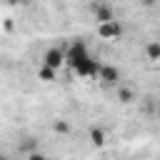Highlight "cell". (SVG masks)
Listing matches in <instances>:
<instances>
[{"mask_svg": "<svg viewBox=\"0 0 160 160\" xmlns=\"http://www.w3.org/2000/svg\"><path fill=\"white\" fill-rule=\"evenodd\" d=\"M98 68H100V62H98L92 55H85L82 60H78V62L70 68V72L78 75L80 80H92V78L98 75Z\"/></svg>", "mask_w": 160, "mask_h": 160, "instance_id": "obj_1", "label": "cell"}, {"mask_svg": "<svg viewBox=\"0 0 160 160\" xmlns=\"http://www.w3.org/2000/svg\"><path fill=\"white\" fill-rule=\"evenodd\" d=\"M85 55H90L88 52V45L82 42V40H75V42H70L68 48H65V65L68 68H72L78 60H82Z\"/></svg>", "mask_w": 160, "mask_h": 160, "instance_id": "obj_2", "label": "cell"}, {"mask_svg": "<svg viewBox=\"0 0 160 160\" xmlns=\"http://www.w3.org/2000/svg\"><path fill=\"white\" fill-rule=\"evenodd\" d=\"M42 65H48V68H52V70H60V68L65 65V48H60V45L48 48L45 55H42Z\"/></svg>", "mask_w": 160, "mask_h": 160, "instance_id": "obj_3", "label": "cell"}, {"mask_svg": "<svg viewBox=\"0 0 160 160\" xmlns=\"http://www.w3.org/2000/svg\"><path fill=\"white\" fill-rule=\"evenodd\" d=\"M98 35L102 40H118L122 35V25L112 18V20H105V22H98Z\"/></svg>", "mask_w": 160, "mask_h": 160, "instance_id": "obj_4", "label": "cell"}, {"mask_svg": "<svg viewBox=\"0 0 160 160\" xmlns=\"http://www.w3.org/2000/svg\"><path fill=\"white\" fill-rule=\"evenodd\" d=\"M95 78H100V82L102 85H118L120 82V70L118 68H112V65H102L100 62V68H98V75Z\"/></svg>", "mask_w": 160, "mask_h": 160, "instance_id": "obj_5", "label": "cell"}, {"mask_svg": "<svg viewBox=\"0 0 160 160\" xmlns=\"http://www.w3.org/2000/svg\"><path fill=\"white\" fill-rule=\"evenodd\" d=\"M112 8L108 2H95V20L98 22H105V20H112Z\"/></svg>", "mask_w": 160, "mask_h": 160, "instance_id": "obj_6", "label": "cell"}, {"mask_svg": "<svg viewBox=\"0 0 160 160\" xmlns=\"http://www.w3.org/2000/svg\"><path fill=\"white\" fill-rule=\"evenodd\" d=\"M55 75H58V70H52V68H48V65H40V68H38V78H40L42 82H52Z\"/></svg>", "mask_w": 160, "mask_h": 160, "instance_id": "obj_7", "label": "cell"}, {"mask_svg": "<svg viewBox=\"0 0 160 160\" xmlns=\"http://www.w3.org/2000/svg\"><path fill=\"white\" fill-rule=\"evenodd\" d=\"M90 142H92L95 148L105 145V130H100V128H92V130H90Z\"/></svg>", "mask_w": 160, "mask_h": 160, "instance_id": "obj_8", "label": "cell"}, {"mask_svg": "<svg viewBox=\"0 0 160 160\" xmlns=\"http://www.w3.org/2000/svg\"><path fill=\"white\" fill-rule=\"evenodd\" d=\"M145 52H148V60H152V62H155V60L160 58V45H158V42L152 40V42H148V48H145Z\"/></svg>", "mask_w": 160, "mask_h": 160, "instance_id": "obj_9", "label": "cell"}, {"mask_svg": "<svg viewBox=\"0 0 160 160\" xmlns=\"http://www.w3.org/2000/svg\"><path fill=\"white\" fill-rule=\"evenodd\" d=\"M118 98H120V102H132V90L130 88H125V85H118Z\"/></svg>", "mask_w": 160, "mask_h": 160, "instance_id": "obj_10", "label": "cell"}, {"mask_svg": "<svg viewBox=\"0 0 160 160\" xmlns=\"http://www.w3.org/2000/svg\"><path fill=\"white\" fill-rule=\"evenodd\" d=\"M52 130H55V132H62V135H65V132H70V125H68L65 120H58V122L52 125Z\"/></svg>", "mask_w": 160, "mask_h": 160, "instance_id": "obj_11", "label": "cell"}, {"mask_svg": "<svg viewBox=\"0 0 160 160\" xmlns=\"http://www.w3.org/2000/svg\"><path fill=\"white\" fill-rule=\"evenodd\" d=\"M10 5H30V0H8Z\"/></svg>", "mask_w": 160, "mask_h": 160, "instance_id": "obj_12", "label": "cell"}, {"mask_svg": "<svg viewBox=\"0 0 160 160\" xmlns=\"http://www.w3.org/2000/svg\"><path fill=\"white\" fill-rule=\"evenodd\" d=\"M158 0H142V5H155Z\"/></svg>", "mask_w": 160, "mask_h": 160, "instance_id": "obj_13", "label": "cell"}, {"mask_svg": "<svg viewBox=\"0 0 160 160\" xmlns=\"http://www.w3.org/2000/svg\"><path fill=\"white\" fill-rule=\"evenodd\" d=\"M90 2H92V5H95V2H105V0H90Z\"/></svg>", "mask_w": 160, "mask_h": 160, "instance_id": "obj_14", "label": "cell"}]
</instances>
